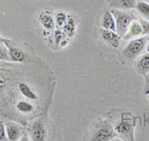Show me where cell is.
<instances>
[{
	"label": "cell",
	"mask_w": 149,
	"mask_h": 141,
	"mask_svg": "<svg viewBox=\"0 0 149 141\" xmlns=\"http://www.w3.org/2000/svg\"><path fill=\"white\" fill-rule=\"evenodd\" d=\"M100 26H102V29L116 31V23H115L114 16L111 11H109V10L104 11V13H103V15H102Z\"/></svg>",
	"instance_id": "obj_14"
},
{
	"label": "cell",
	"mask_w": 149,
	"mask_h": 141,
	"mask_svg": "<svg viewBox=\"0 0 149 141\" xmlns=\"http://www.w3.org/2000/svg\"><path fill=\"white\" fill-rule=\"evenodd\" d=\"M146 51L149 53V40H148V43H147V45H146Z\"/></svg>",
	"instance_id": "obj_27"
},
{
	"label": "cell",
	"mask_w": 149,
	"mask_h": 141,
	"mask_svg": "<svg viewBox=\"0 0 149 141\" xmlns=\"http://www.w3.org/2000/svg\"><path fill=\"white\" fill-rule=\"evenodd\" d=\"M63 32L68 38H73L77 32V21L76 18L72 15H68L66 23L63 26Z\"/></svg>",
	"instance_id": "obj_15"
},
{
	"label": "cell",
	"mask_w": 149,
	"mask_h": 141,
	"mask_svg": "<svg viewBox=\"0 0 149 141\" xmlns=\"http://www.w3.org/2000/svg\"><path fill=\"white\" fill-rule=\"evenodd\" d=\"M149 36H141L135 39L129 40L125 47L120 52V58L124 62H132L137 60L146 49Z\"/></svg>",
	"instance_id": "obj_1"
},
{
	"label": "cell",
	"mask_w": 149,
	"mask_h": 141,
	"mask_svg": "<svg viewBox=\"0 0 149 141\" xmlns=\"http://www.w3.org/2000/svg\"><path fill=\"white\" fill-rule=\"evenodd\" d=\"M135 69L139 75L145 76L149 74V53L141 55L137 58V61L135 63Z\"/></svg>",
	"instance_id": "obj_12"
},
{
	"label": "cell",
	"mask_w": 149,
	"mask_h": 141,
	"mask_svg": "<svg viewBox=\"0 0 149 141\" xmlns=\"http://www.w3.org/2000/svg\"><path fill=\"white\" fill-rule=\"evenodd\" d=\"M142 26V35L143 36H149V21L145 19H139Z\"/></svg>",
	"instance_id": "obj_22"
},
{
	"label": "cell",
	"mask_w": 149,
	"mask_h": 141,
	"mask_svg": "<svg viewBox=\"0 0 149 141\" xmlns=\"http://www.w3.org/2000/svg\"><path fill=\"white\" fill-rule=\"evenodd\" d=\"M39 22L41 26L43 27V29L46 31H53L56 28V24H55V19L52 16V14H50L49 12H41L38 16Z\"/></svg>",
	"instance_id": "obj_11"
},
{
	"label": "cell",
	"mask_w": 149,
	"mask_h": 141,
	"mask_svg": "<svg viewBox=\"0 0 149 141\" xmlns=\"http://www.w3.org/2000/svg\"><path fill=\"white\" fill-rule=\"evenodd\" d=\"M0 61L11 62L10 57H9V53H8V49H7V47L5 46L4 43L0 44Z\"/></svg>",
	"instance_id": "obj_19"
},
{
	"label": "cell",
	"mask_w": 149,
	"mask_h": 141,
	"mask_svg": "<svg viewBox=\"0 0 149 141\" xmlns=\"http://www.w3.org/2000/svg\"><path fill=\"white\" fill-rule=\"evenodd\" d=\"M112 14L114 16L115 23H116V32L121 37H123L125 34L127 28L132 20H134V16L131 13L125 10H119V9H112Z\"/></svg>",
	"instance_id": "obj_3"
},
{
	"label": "cell",
	"mask_w": 149,
	"mask_h": 141,
	"mask_svg": "<svg viewBox=\"0 0 149 141\" xmlns=\"http://www.w3.org/2000/svg\"><path fill=\"white\" fill-rule=\"evenodd\" d=\"M141 36H143L141 23L137 19H134V20H132L131 23L129 24L125 34H124V36L122 38H123L125 41H129V40L135 39V38L141 37Z\"/></svg>",
	"instance_id": "obj_9"
},
{
	"label": "cell",
	"mask_w": 149,
	"mask_h": 141,
	"mask_svg": "<svg viewBox=\"0 0 149 141\" xmlns=\"http://www.w3.org/2000/svg\"><path fill=\"white\" fill-rule=\"evenodd\" d=\"M131 120L132 118H128L125 114H122L120 121L115 127V131L117 134L122 136L124 139H134V124Z\"/></svg>",
	"instance_id": "obj_4"
},
{
	"label": "cell",
	"mask_w": 149,
	"mask_h": 141,
	"mask_svg": "<svg viewBox=\"0 0 149 141\" xmlns=\"http://www.w3.org/2000/svg\"><path fill=\"white\" fill-rule=\"evenodd\" d=\"M64 35H65V33L62 30H60V29L55 30L54 40H55V42H56V44H60V43L63 41V40H64Z\"/></svg>",
	"instance_id": "obj_20"
},
{
	"label": "cell",
	"mask_w": 149,
	"mask_h": 141,
	"mask_svg": "<svg viewBox=\"0 0 149 141\" xmlns=\"http://www.w3.org/2000/svg\"><path fill=\"white\" fill-rule=\"evenodd\" d=\"M7 139V134H6V126L4 121L0 120V141H5Z\"/></svg>",
	"instance_id": "obj_21"
},
{
	"label": "cell",
	"mask_w": 149,
	"mask_h": 141,
	"mask_svg": "<svg viewBox=\"0 0 149 141\" xmlns=\"http://www.w3.org/2000/svg\"><path fill=\"white\" fill-rule=\"evenodd\" d=\"M67 44H68V41H67V40H63V41L60 43V46L65 47V46H67Z\"/></svg>",
	"instance_id": "obj_25"
},
{
	"label": "cell",
	"mask_w": 149,
	"mask_h": 141,
	"mask_svg": "<svg viewBox=\"0 0 149 141\" xmlns=\"http://www.w3.org/2000/svg\"><path fill=\"white\" fill-rule=\"evenodd\" d=\"M117 136L115 128L107 119H98L93 123L91 133V140L93 141H109Z\"/></svg>",
	"instance_id": "obj_2"
},
{
	"label": "cell",
	"mask_w": 149,
	"mask_h": 141,
	"mask_svg": "<svg viewBox=\"0 0 149 141\" xmlns=\"http://www.w3.org/2000/svg\"><path fill=\"white\" fill-rule=\"evenodd\" d=\"M136 3V0H109V4L111 8L125 11L135 8Z\"/></svg>",
	"instance_id": "obj_13"
},
{
	"label": "cell",
	"mask_w": 149,
	"mask_h": 141,
	"mask_svg": "<svg viewBox=\"0 0 149 141\" xmlns=\"http://www.w3.org/2000/svg\"><path fill=\"white\" fill-rule=\"evenodd\" d=\"M4 40H5V39H4V38L2 37L1 35H0V44H2V43H4Z\"/></svg>",
	"instance_id": "obj_26"
},
{
	"label": "cell",
	"mask_w": 149,
	"mask_h": 141,
	"mask_svg": "<svg viewBox=\"0 0 149 141\" xmlns=\"http://www.w3.org/2000/svg\"><path fill=\"white\" fill-rule=\"evenodd\" d=\"M146 82H145V87H144V94H149V74L145 75Z\"/></svg>",
	"instance_id": "obj_24"
},
{
	"label": "cell",
	"mask_w": 149,
	"mask_h": 141,
	"mask_svg": "<svg viewBox=\"0 0 149 141\" xmlns=\"http://www.w3.org/2000/svg\"><path fill=\"white\" fill-rule=\"evenodd\" d=\"M100 38L107 46L114 48L116 49L119 46L120 43L121 36L116 32V31H111V30H107V29H100Z\"/></svg>",
	"instance_id": "obj_7"
},
{
	"label": "cell",
	"mask_w": 149,
	"mask_h": 141,
	"mask_svg": "<svg viewBox=\"0 0 149 141\" xmlns=\"http://www.w3.org/2000/svg\"><path fill=\"white\" fill-rule=\"evenodd\" d=\"M13 43L14 42L11 41V40H4V44H5V46L8 49L10 61L15 62V63H23V62H25L27 56H26L25 52L21 48L14 46Z\"/></svg>",
	"instance_id": "obj_6"
},
{
	"label": "cell",
	"mask_w": 149,
	"mask_h": 141,
	"mask_svg": "<svg viewBox=\"0 0 149 141\" xmlns=\"http://www.w3.org/2000/svg\"><path fill=\"white\" fill-rule=\"evenodd\" d=\"M29 138L33 141H43L47 138V128L41 119L34 120L28 128Z\"/></svg>",
	"instance_id": "obj_5"
},
{
	"label": "cell",
	"mask_w": 149,
	"mask_h": 141,
	"mask_svg": "<svg viewBox=\"0 0 149 141\" xmlns=\"http://www.w3.org/2000/svg\"><path fill=\"white\" fill-rule=\"evenodd\" d=\"M17 88L19 90V94L21 95H23L26 99L28 100H32V101H36L38 100V94L37 92L34 90V88H32L30 87L28 83L26 82H19L17 85Z\"/></svg>",
	"instance_id": "obj_10"
},
{
	"label": "cell",
	"mask_w": 149,
	"mask_h": 141,
	"mask_svg": "<svg viewBox=\"0 0 149 141\" xmlns=\"http://www.w3.org/2000/svg\"><path fill=\"white\" fill-rule=\"evenodd\" d=\"M136 11L143 17V19L149 21V3L144 1H139L135 6Z\"/></svg>",
	"instance_id": "obj_17"
},
{
	"label": "cell",
	"mask_w": 149,
	"mask_h": 141,
	"mask_svg": "<svg viewBox=\"0 0 149 141\" xmlns=\"http://www.w3.org/2000/svg\"><path fill=\"white\" fill-rule=\"evenodd\" d=\"M147 99H149V94H147Z\"/></svg>",
	"instance_id": "obj_28"
},
{
	"label": "cell",
	"mask_w": 149,
	"mask_h": 141,
	"mask_svg": "<svg viewBox=\"0 0 149 141\" xmlns=\"http://www.w3.org/2000/svg\"><path fill=\"white\" fill-rule=\"evenodd\" d=\"M5 126H6L7 139L10 141L22 140V136H23L22 126L13 122V121H7L5 123Z\"/></svg>",
	"instance_id": "obj_8"
},
{
	"label": "cell",
	"mask_w": 149,
	"mask_h": 141,
	"mask_svg": "<svg viewBox=\"0 0 149 141\" xmlns=\"http://www.w3.org/2000/svg\"><path fill=\"white\" fill-rule=\"evenodd\" d=\"M6 76L4 75V71L0 69V92L4 90V88L6 87Z\"/></svg>",
	"instance_id": "obj_23"
},
{
	"label": "cell",
	"mask_w": 149,
	"mask_h": 141,
	"mask_svg": "<svg viewBox=\"0 0 149 141\" xmlns=\"http://www.w3.org/2000/svg\"><path fill=\"white\" fill-rule=\"evenodd\" d=\"M15 109L22 114H30L35 110V106L30 100L28 99H19L15 103Z\"/></svg>",
	"instance_id": "obj_16"
},
{
	"label": "cell",
	"mask_w": 149,
	"mask_h": 141,
	"mask_svg": "<svg viewBox=\"0 0 149 141\" xmlns=\"http://www.w3.org/2000/svg\"><path fill=\"white\" fill-rule=\"evenodd\" d=\"M55 19V24H56V27L62 28L66 23L67 19H68V14L65 11H58L55 13L54 16Z\"/></svg>",
	"instance_id": "obj_18"
}]
</instances>
